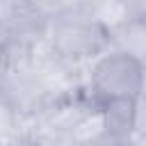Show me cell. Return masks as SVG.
<instances>
[{"label":"cell","instance_id":"cell-1","mask_svg":"<svg viewBox=\"0 0 146 146\" xmlns=\"http://www.w3.org/2000/svg\"><path fill=\"white\" fill-rule=\"evenodd\" d=\"M48 39L50 50H55L66 64H78L100 57L114 43V32L91 11H68L52 21Z\"/></svg>","mask_w":146,"mask_h":146},{"label":"cell","instance_id":"cell-2","mask_svg":"<svg viewBox=\"0 0 146 146\" xmlns=\"http://www.w3.org/2000/svg\"><path fill=\"white\" fill-rule=\"evenodd\" d=\"M146 66L130 52L114 48L96 57L89 73V94L98 105L114 98H139Z\"/></svg>","mask_w":146,"mask_h":146},{"label":"cell","instance_id":"cell-3","mask_svg":"<svg viewBox=\"0 0 146 146\" xmlns=\"http://www.w3.org/2000/svg\"><path fill=\"white\" fill-rule=\"evenodd\" d=\"M135 105L137 98H114L100 103V128L110 141H128L135 137Z\"/></svg>","mask_w":146,"mask_h":146},{"label":"cell","instance_id":"cell-4","mask_svg":"<svg viewBox=\"0 0 146 146\" xmlns=\"http://www.w3.org/2000/svg\"><path fill=\"white\" fill-rule=\"evenodd\" d=\"M114 46L146 66V16H130L114 30Z\"/></svg>","mask_w":146,"mask_h":146},{"label":"cell","instance_id":"cell-5","mask_svg":"<svg viewBox=\"0 0 146 146\" xmlns=\"http://www.w3.org/2000/svg\"><path fill=\"white\" fill-rule=\"evenodd\" d=\"M135 137L146 139V94H141L135 105Z\"/></svg>","mask_w":146,"mask_h":146}]
</instances>
